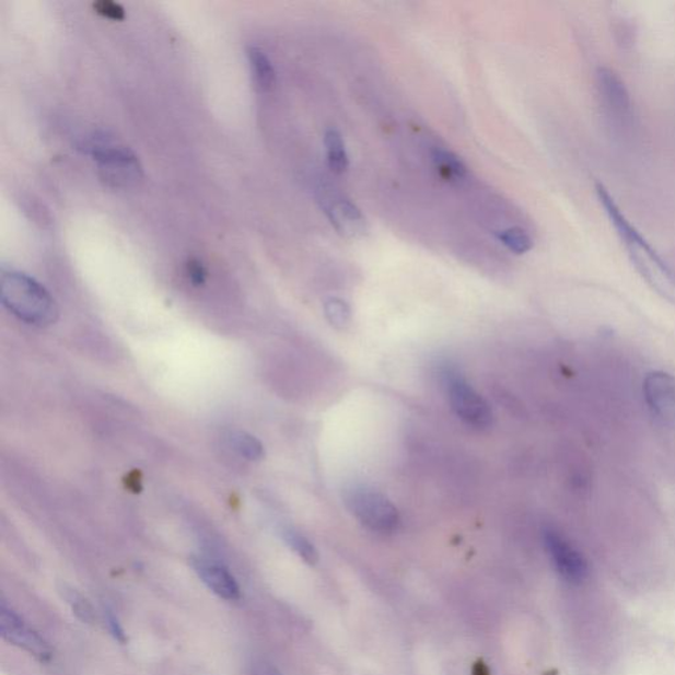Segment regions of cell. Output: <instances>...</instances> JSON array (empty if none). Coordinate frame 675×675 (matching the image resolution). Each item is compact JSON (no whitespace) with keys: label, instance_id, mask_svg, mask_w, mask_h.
Returning a JSON list of instances; mask_svg holds the SVG:
<instances>
[{"label":"cell","instance_id":"1","mask_svg":"<svg viewBox=\"0 0 675 675\" xmlns=\"http://www.w3.org/2000/svg\"><path fill=\"white\" fill-rule=\"evenodd\" d=\"M595 191L604 213L613 224L636 271L661 299L675 305V272L673 269L622 213L620 206L616 203L606 186L596 183Z\"/></svg>","mask_w":675,"mask_h":675},{"label":"cell","instance_id":"2","mask_svg":"<svg viewBox=\"0 0 675 675\" xmlns=\"http://www.w3.org/2000/svg\"><path fill=\"white\" fill-rule=\"evenodd\" d=\"M0 298L12 314L30 325L47 327L59 319L55 299L28 275L2 269Z\"/></svg>","mask_w":675,"mask_h":675},{"label":"cell","instance_id":"3","mask_svg":"<svg viewBox=\"0 0 675 675\" xmlns=\"http://www.w3.org/2000/svg\"><path fill=\"white\" fill-rule=\"evenodd\" d=\"M597 106L604 124L616 138H632L638 128V115L631 93L621 77L609 68H597L595 73Z\"/></svg>","mask_w":675,"mask_h":675},{"label":"cell","instance_id":"4","mask_svg":"<svg viewBox=\"0 0 675 675\" xmlns=\"http://www.w3.org/2000/svg\"><path fill=\"white\" fill-rule=\"evenodd\" d=\"M85 147L98 166L101 182L108 188L128 189L143 179V165L130 148L95 138Z\"/></svg>","mask_w":675,"mask_h":675},{"label":"cell","instance_id":"5","mask_svg":"<svg viewBox=\"0 0 675 675\" xmlns=\"http://www.w3.org/2000/svg\"><path fill=\"white\" fill-rule=\"evenodd\" d=\"M346 503L360 523L377 533H392L400 525L397 508L381 492L368 488H353Z\"/></svg>","mask_w":675,"mask_h":675},{"label":"cell","instance_id":"6","mask_svg":"<svg viewBox=\"0 0 675 675\" xmlns=\"http://www.w3.org/2000/svg\"><path fill=\"white\" fill-rule=\"evenodd\" d=\"M447 394L456 416L467 422L468 426L479 429L491 426L492 411L490 405L465 379L450 374L447 376Z\"/></svg>","mask_w":675,"mask_h":675},{"label":"cell","instance_id":"7","mask_svg":"<svg viewBox=\"0 0 675 675\" xmlns=\"http://www.w3.org/2000/svg\"><path fill=\"white\" fill-rule=\"evenodd\" d=\"M0 633L9 644L23 649L24 652L40 662H48L54 655L48 642L5 602H2V606H0Z\"/></svg>","mask_w":675,"mask_h":675},{"label":"cell","instance_id":"8","mask_svg":"<svg viewBox=\"0 0 675 675\" xmlns=\"http://www.w3.org/2000/svg\"><path fill=\"white\" fill-rule=\"evenodd\" d=\"M319 191L321 208L324 209L334 228L340 235L346 237H360L368 233V222L357 208V205L351 202V199L346 198L331 188H323Z\"/></svg>","mask_w":675,"mask_h":675},{"label":"cell","instance_id":"9","mask_svg":"<svg viewBox=\"0 0 675 675\" xmlns=\"http://www.w3.org/2000/svg\"><path fill=\"white\" fill-rule=\"evenodd\" d=\"M544 543L550 561L562 580L571 584H580L586 580L589 575L586 559L559 533L546 531Z\"/></svg>","mask_w":675,"mask_h":675},{"label":"cell","instance_id":"10","mask_svg":"<svg viewBox=\"0 0 675 675\" xmlns=\"http://www.w3.org/2000/svg\"><path fill=\"white\" fill-rule=\"evenodd\" d=\"M644 397L655 419L675 429V377L662 371L651 372L644 381Z\"/></svg>","mask_w":675,"mask_h":675},{"label":"cell","instance_id":"11","mask_svg":"<svg viewBox=\"0 0 675 675\" xmlns=\"http://www.w3.org/2000/svg\"><path fill=\"white\" fill-rule=\"evenodd\" d=\"M191 568L195 569L199 580L205 583L211 593L226 602H237L242 597L240 584L235 577L223 565L210 561V559L196 557L191 559Z\"/></svg>","mask_w":675,"mask_h":675},{"label":"cell","instance_id":"12","mask_svg":"<svg viewBox=\"0 0 675 675\" xmlns=\"http://www.w3.org/2000/svg\"><path fill=\"white\" fill-rule=\"evenodd\" d=\"M434 168L447 183L461 184L467 178V168L462 160L446 148L434 147L432 150Z\"/></svg>","mask_w":675,"mask_h":675},{"label":"cell","instance_id":"13","mask_svg":"<svg viewBox=\"0 0 675 675\" xmlns=\"http://www.w3.org/2000/svg\"><path fill=\"white\" fill-rule=\"evenodd\" d=\"M251 72H253L256 86L261 92H268L275 85L276 73L271 60L268 59L266 51L257 47H249L247 50Z\"/></svg>","mask_w":675,"mask_h":675},{"label":"cell","instance_id":"14","mask_svg":"<svg viewBox=\"0 0 675 675\" xmlns=\"http://www.w3.org/2000/svg\"><path fill=\"white\" fill-rule=\"evenodd\" d=\"M325 147L330 170L337 175H342L349 170V156H347L342 135L331 128L325 135Z\"/></svg>","mask_w":675,"mask_h":675},{"label":"cell","instance_id":"15","mask_svg":"<svg viewBox=\"0 0 675 675\" xmlns=\"http://www.w3.org/2000/svg\"><path fill=\"white\" fill-rule=\"evenodd\" d=\"M281 536L289 548L298 552L302 561L312 566L318 562L319 556L317 549L314 548V545L309 542L305 536H302L301 533L287 528L281 532Z\"/></svg>","mask_w":675,"mask_h":675},{"label":"cell","instance_id":"16","mask_svg":"<svg viewBox=\"0 0 675 675\" xmlns=\"http://www.w3.org/2000/svg\"><path fill=\"white\" fill-rule=\"evenodd\" d=\"M230 445L235 452L248 461H259L265 456V447L254 435L236 432L230 435Z\"/></svg>","mask_w":675,"mask_h":675},{"label":"cell","instance_id":"17","mask_svg":"<svg viewBox=\"0 0 675 675\" xmlns=\"http://www.w3.org/2000/svg\"><path fill=\"white\" fill-rule=\"evenodd\" d=\"M60 593L70 608H72L73 614L79 617L80 620L86 622V625H94L96 620L95 610L86 597H83L80 593H77L74 589L69 586H61Z\"/></svg>","mask_w":675,"mask_h":675},{"label":"cell","instance_id":"18","mask_svg":"<svg viewBox=\"0 0 675 675\" xmlns=\"http://www.w3.org/2000/svg\"><path fill=\"white\" fill-rule=\"evenodd\" d=\"M499 241L513 254L524 255L533 248V240L528 231L522 228H511L498 234Z\"/></svg>","mask_w":675,"mask_h":675},{"label":"cell","instance_id":"19","mask_svg":"<svg viewBox=\"0 0 675 675\" xmlns=\"http://www.w3.org/2000/svg\"><path fill=\"white\" fill-rule=\"evenodd\" d=\"M325 313L329 323L337 329H346L351 323V309L346 301L330 299L326 301Z\"/></svg>","mask_w":675,"mask_h":675},{"label":"cell","instance_id":"20","mask_svg":"<svg viewBox=\"0 0 675 675\" xmlns=\"http://www.w3.org/2000/svg\"><path fill=\"white\" fill-rule=\"evenodd\" d=\"M94 10L96 14L110 19V21L119 22L126 18L125 9L119 3L112 2V0H100V2L94 3Z\"/></svg>","mask_w":675,"mask_h":675},{"label":"cell","instance_id":"21","mask_svg":"<svg viewBox=\"0 0 675 675\" xmlns=\"http://www.w3.org/2000/svg\"><path fill=\"white\" fill-rule=\"evenodd\" d=\"M186 275H188L191 284L196 287L203 286L206 278H208V271H206L202 261L198 259H189L188 263H186Z\"/></svg>","mask_w":675,"mask_h":675},{"label":"cell","instance_id":"22","mask_svg":"<svg viewBox=\"0 0 675 675\" xmlns=\"http://www.w3.org/2000/svg\"><path fill=\"white\" fill-rule=\"evenodd\" d=\"M105 619L108 629H110L114 639L120 642V644H126L127 636L124 627H121L118 617L114 615L112 609L105 608Z\"/></svg>","mask_w":675,"mask_h":675},{"label":"cell","instance_id":"23","mask_svg":"<svg viewBox=\"0 0 675 675\" xmlns=\"http://www.w3.org/2000/svg\"><path fill=\"white\" fill-rule=\"evenodd\" d=\"M253 675H282L279 671L278 667H275L271 664H268V662H256V664L253 666Z\"/></svg>","mask_w":675,"mask_h":675}]
</instances>
